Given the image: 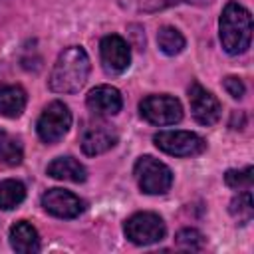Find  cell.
Segmentation results:
<instances>
[{
  "mask_svg": "<svg viewBox=\"0 0 254 254\" xmlns=\"http://www.w3.org/2000/svg\"><path fill=\"white\" fill-rule=\"evenodd\" d=\"M224 183L230 189H236V190H250V187H252V167H246L242 171H236V169L226 171Z\"/></svg>",
  "mask_w": 254,
  "mask_h": 254,
  "instance_id": "ffe728a7",
  "label": "cell"
},
{
  "mask_svg": "<svg viewBox=\"0 0 254 254\" xmlns=\"http://www.w3.org/2000/svg\"><path fill=\"white\" fill-rule=\"evenodd\" d=\"M123 232L127 240L137 246H149L165 238V222L155 212H135L123 224Z\"/></svg>",
  "mask_w": 254,
  "mask_h": 254,
  "instance_id": "277c9868",
  "label": "cell"
},
{
  "mask_svg": "<svg viewBox=\"0 0 254 254\" xmlns=\"http://www.w3.org/2000/svg\"><path fill=\"white\" fill-rule=\"evenodd\" d=\"M230 214L240 222V224H246L252 220V214H254V204H252V194L250 190H242L238 196H234L230 200Z\"/></svg>",
  "mask_w": 254,
  "mask_h": 254,
  "instance_id": "d6986e66",
  "label": "cell"
},
{
  "mask_svg": "<svg viewBox=\"0 0 254 254\" xmlns=\"http://www.w3.org/2000/svg\"><path fill=\"white\" fill-rule=\"evenodd\" d=\"M26 198V187L16 179H6L0 183V208L12 210Z\"/></svg>",
  "mask_w": 254,
  "mask_h": 254,
  "instance_id": "e0dca14e",
  "label": "cell"
},
{
  "mask_svg": "<svg viewBox=\"0 0 254 254\" xmlns=\"http://www.w3.org/2000/svg\"><path fill=\"white\" fill-rule=\"evenodd\" d=\"M42 206L48 214L58 218H75L83 210V202L79 196L65 189H50L42 194Z\"/></svg>",
  "mask_w": 254,
  "mask_h": 254,
  "instance_id": "8fae6325",
  "label": "cell"
},
{
  "mask_svg": "<svg viewBox=\"0 0 254 254\" xmlns=\"http://www.w3.org/2000/svg\"><path fill=\"white\" fill-rule=\"evenodd\" d=\"M157 44L159 50L167 56H177L185 48V36L175 26H163L157 32Z\"/></svg>",
  "mask_w": 254,
  "mask_h": 254,
  "instance_id": "ac0fdd59",
  "label": "cell"
},
{
  "mask_svg": "<svg viewBox=\"0 0 254 254\" xmlns=\"http://www.w3.org/2000/svg\"><path fill=\"white\" fill-rule=\"evenodd\" d=\"M69 127H71V113H69V107L64 101H52V103H48L44 107L42 115L38 117V123H36L38 137L44 143H56V141H60L67 133Z\"/></svg>",
  "mask_w": 254,
  "mask_h": 254,
  "instance_id": "8992f818",
  "label": "cell"
},
{
  "mask_svg": "<svg viewBox=\"0 0 254 254\" xmlns=\"http://www.w3.org/2000/svg\"><path fill=\"white\" fill-rule=\"evenodd\" d=\"M48 175L58 181H69V183H83L87 179L85 167L73 159V157H58L48 165Z\"/></svg>",
  "mask_w": 254,
  "mask_h": 254,
  "instance_id": "5bb4252c",
  "label": "cell"
},
{
  "mask_svg": "<svg viewBox=\"0 0 254 254\" xmlns=\"http://www.w3.org/2000/svg\"><path fill=\"white\" fill-rule=\"evenodd\" d=\"M22 159H24L22 143L16 137H12L10 133H6L4 129H0V165L16 167L22 163Z\"/></svg>",
  "mask_w": 254,
  "mask_h": 254,
  "instance_id": "2e32d148",
  "label": "cell"
},
{
  "mask_svg": "<svg viewBox=\"0 0 254 254\" xmlns=\"http://www.w3.org/2000/svg\"><path fill=\"white\" fill-rule=\"evenodd\" d=\"M89 75V56L81 46L65 48L50 73L48 85L56 93H75L79 91Z\"/></svg>",
  "mask_w": 254,
  "mask_h": 254,
  "instance_id": "6da1fadb",
  "label": "cell"
},
{
  "mask_svg": "<svg viewBox=\"0 0 254 254\" xmlns=\"http://www.w3.org/2000/svg\"><path fill=\"white\" fill-rule=\"evenodd\" d=\"M218 36L224 52L238 56L250 48L252 40V16L238 2H228L218 20Z\"/></svg>",
  "mask_w": 254,
  "mask_h": 254,
  "instance_id": "7a4b0ae2",
  "label": "cell"
},
{
  "mask_svg": "<svg viewBox=\"0 0 254 254\" xmlns=\"http://www.w3.org/2000/svg\"><path fill=\"white\" fill-rule=\"evenodd\" d=\"M222 85H224L226 93H228L230 97H234V99H240V97L244 95V91H246V87H244L242 79H240V77H236V75H228V77H224Z\"/></svg>",
  "mask_w": 254,
  "mask_h": 254,
  "instance_id": "7402d4cb",
  "label": "cell"
},
{
  "mask_svg": "<svg viewBox=\"0 0 254 254\" xmlns=\"http://www.w3.org/2000/svg\"><path fill=\"white\" fill-rule=\"evenodd\" d=\"M99 56H101V64L103 69L111 75H119L123 73L129 64H131V50L129 44L117 36V34H109L101 40L99 44Z\"/></svg>",
  "mask_w": 254,
  "mask_h": 254,
  "instance_id": "9c48e42d",
  "label": "cell"
},
{
  "mask_svg": "<svg viewBox=\"0 0 254 254\" xmlns=\"http://www.w3.org/2000/svg\"><path fill=\"white\" fill-rule=\"evenodd\" d=\"M10 244L20 254H32L40 250V236L38 230L28 220H18L10 228Z\"/></svg>",
  "mask_w": 254,
  "mask_h": 254,
  "instance_id": "4fadbf2b",
  "label": "cell"
},
{
  "mask_svg": "<svg viewBox=\"0 0 254 254\" xmlns=\"http://www.w3.org/2000/svg\"><path fill=\"white\" fill-rule=\"evenodd\" d=\"M139 113L153 125H175L183 119V105L173 95H147L139 103Z\"/></svg>",
  "mask_w": 254,
  "mask_h": 254,
  "instance_id": "5b68a950",
  "label": "cell"
},
{
  "mask_svg": "<svg viewBox=\"0 0 254 254\" xmlns=\"http://www.w3.org/2000/svg\"><path fill=\"white\" fill-rule=\"evenodd\" d=\"M135 181L145 194H165L173 185L171 169L155 157H139L135 163Z\"/></svg>",
  "mask_w": 254,
  "mask_h": 254,
  "instance_id": "3957f363",
  "label": "cell"
},
{
  "mask_svg": "<svg viewBox=\"0 0 254 254\" xmlns=\"http://www.w3.org/2000/svg\"><path fill=\"white\" fill-rule=\"evenodd\" d=\"M189 103H190V113L196 123L200 125H214L220 119V101L216 95H212L208 89H204L198 81H192L189 87Z\"/></svg>",
  "mask_w": 254,
  "mask_h": 254,
  "instance_id": "ba28073f",
  "label": "cell"
},
{
  "mask_svg": "<svg viewBox=\"0 0 254 254\" xmlns=\"http://www.w3.org/2000/svg\"><path fill=\"white\" fill-rule=\"evenodd\" d=\"M81 151L89 157L107 153L117 143V133L103 121H87L79 135Z\"/></svg>",
  "mask_w": 254,
  "mask_h": 254,
  "instance_id": "30bf717a",
  "label": "cell"
},
{
  "mask_svg": "<svg viewBox=\"0 0 254 254\" xmlns=\"http://www.w3.org/2000/svg\"><path fill=\"white\" fill-rule=\"evenodd\" d=\"M153 143L173 157H194L206 149L204 139L192 131H159L155 133Z\"/></svg>",
  "mask_w": 254,
  "mask_h": 254,
  "instance_id": "52a82bcc",
  "label": "cell"
},
{
  "mask_svg": "<svg viewBox=\"0 0 254 254\" xmlns=\"http://www.w3.org/2000/svg\"><path fill=\"white\" fill-rule=\"evenodd\" d=\"M26 107V91L20 85L0 83V115L16 119Z\"/></svg>",
  "mask_w": 254,
  "mask_h": 254,
  "instance_id": "9a60e30c",
  "label": "cell"
},
{
  "mask_svg": "<svg viewBox=\"0 0 254 254\" xmlns=\"http://www.w3.org/2000/svg\"><path fill=\"white\" fill-rule=\"evenodd\" d=\"M177 246L185 250H200L204 246V236L196 228H183L177 234Z\"/></svg>",
  "mask_w": 254,
  "mask_h": 254,
  "instance_id": "44dd1931",
  "label": "cell"
},
{
  "mask_svg": "<svg viewBox=\"0 0 254 254\" xmlns=\"http://www.w3.org/2000/svg\"><path fill=\"white\" fill-rule=\"evenodd\" d=\"M85 103H87V109L93 115L109 117V115H115V113L121 111L123 97H121L119 89L113 87V85H97L87 93Z\"/></svg>",
  "mask_w": 254,
  "mask_h": 254,
  "instance_id": "7c38bea8",
  "label": "cell"
}]
</instances>
